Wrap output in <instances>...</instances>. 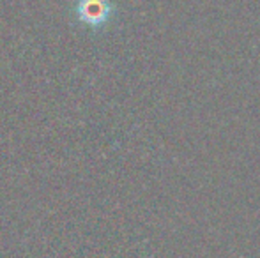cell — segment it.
Here are the masks:
<instances>
[{
  "label": "cell",
  "mask_w": 260,
  "mask_h": 258,
  "mask_svg": "<svg viewBox=\"0 0 260 258\" xmlns=\"http://www.w3.org/2000/svg\"><path fill=\"white\" fill-rule=\"evenodd\" d=\"M75 16L85 27L101 30L108 27L115 16V6L112 0H76Z\"/></svg>",
  "instance_id": "obj_1"
}]
</instances>
